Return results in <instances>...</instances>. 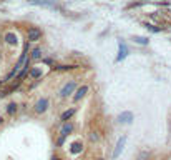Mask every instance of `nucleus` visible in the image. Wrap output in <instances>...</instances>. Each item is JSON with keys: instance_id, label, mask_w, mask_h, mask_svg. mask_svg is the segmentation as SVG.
Returning <instances> with one entry per match:
<instances>
[{"instance_id": "423d86ee", "label": "nucleus", "mask_w": 171, "mask_h": 160, "mask_svg": "<svg viewBox=\"0 0 171 160\" xmlns=\"http://www.w3.org/2000/svg\"><path fill=\"white\" fill-rule=\"evenodd\" d=\"M130 50H128V45H126L125 42H120V45H118V57H116V62H121V60H125L126 57H128Z\"/></svg>"}, {"instance_id": "20e7f679", "label": "nucleus", "mask_w": 171, "mask_h": 160, "mask_svg": "<svg viewBox=\"0 0 171 160\" xmlns=\"http://www.w3.org/2000/svg\"><path fill=\"white\" fill-rule=\"evenodd\" d=\"M90 92V87H88L87 84H83V85H80L78 89L75 90V95H73V102H80L81 100V98H85V95H87V93Z\"/></svg>"}, {"instance_id": "0eeeda50", "label": "nucleus", "mask_w": 171, "mask_h": 160, "mask_svg": "<svg viewBox=\"0 0 171 160\" xmlns=\"http://www.w3.org/2000/svg\"><path fill=\"white\" fill-rule=\"evenodd\" d=\"M75 114H76V107H70V109H67L62 115H60V122H62V123L70 122V120H71V117H73Z\"/></svg>"}, {"instance_id": "9d476101", "label": "nucleus", "mask_w": 171, "mask_h": 160, "mask_svg": "<svg viewBox=\"0 0 171 160\" xmlns=\"http://www.w3.org/2000/svg\"><path fill=\"white\" fill-rule=\"evenodd\" d=\"M30 60H32V62H37V60H40L43 57V52H42V48H40V47H33V48H32V50H30Z\"/></svg>"}, {"instance_id": "5701e85b", "label": "nucleus", "mask_w": 171, "mask_h": 160, "mask_svg": "<svg viewBox=\"0 0 171 160\" xmlns=\"http://www.w3.org/2000/svg\"><path fill=\"white\" fill-rule=\"evenodd\" d=\"M52 160H62V159H60V157H53Z\"/></svg>"}, {"instance_id": "6e6552de", "label": "nucleus", "mask_w": 171, "mask_h": 160, "mask_svg": "<svg viewBox=\"0 0 171 160\" xmlns=\"http://www.w3.org/2000/svg\"><path fill=\"white\" fill-rule=\"evenodd\" d=\"M4 40H5V43L7 45H17V42H18V37H17V34L15 32H5L4 34Z\"/></svg>"}, {"instance_id": "a211bd4d", "label": "nucleus", "mask_w": 171, "mask_h": 160, "mask_svg": "<svg viewBox=\"0 0 171 160\" xmlns=\"http://www.w3.org/2000/svg\"><path fill=\"white\" fill-rule=\"evenodd\" d=\"M17 73H18V70H17V68H15V67H13L12 70H10L9 73H7V77H5V79H4V84H9V82H10V80L13 79V77H17Z\"/></svg>"}, {"instance_id": "f257e3e1", "label": "nucleus", "mask_w": 171, "mask_h": 160, "mask_svg": "<svg viewBox=\"0 0 171 160\" xmlns=\"http://www.w3.org/2000/svg\"><path fill=\"white\" fill-rule=\"evenodd\" d=\"M78 89V87H76V80H70V82H68V84H65L63 85V89L60 90V98H68L71 95V93H75V90Z\"/></svg>"}, {"instance_id": "1a4fd4ad", "label": "nucleus", "mask_w": 171, "mask_h": 160, "mask_svg": "<svg viewBox=\"0 0 171 160\" xmlns=\"http://www.w3.org/2000/svg\"><path fill=\"white\" fill-rule=\"evenodd\" d=\"M28 77H30L32 80H40V79L43 77V68H42V67H30Z\"/></svg>"}, {"instance_id": "f8f14e48", "label": "nucleus", "mask_w": 171, "mask_h": 160, "mask_svg": "<svg viewBox=\"0 0 171 160\" xmlns=\"http://www.w3.org/2000/svg\"><path fill=\"white\" fill-rule=\"evenodd\" d=\"M73 128H75V127H73V123H71V122H65V123L62 125L60 135H67V137H68V135H70L71 132H73Z\"/></svg>"}, {"instance_id": "2eb2a0df", "label": "nucleus", "mask_w": 171, "mask_h": 160, "mask_svg": "<svg viewBox=\"0 0 171 160\" xmlns=\"http://www.w3.org/2000/svg\"><path fill=\"white\" fill-rule=\"evenodd\" d=\"M5 112H7V115L12 117V115H15L18 112V105L15 103V102H10L9 105H7V109H5Z\"/></svg>"}, {"instance_id": "4be33fe9", "label": "nucleus", "mask_w": 171, "mask_h": 160, "mask_svg": "<svg viewBox=\"0 0 171 160\" xmlns=\"http://www.w3.org/2000/svg\"><path fill=\"white\" fill-rule=\"evenodd\" d=\"M4 122H5V118H4V117H0V125H2Z\"/></svg>"}, {"instance_id": "dca6fc26", "label": "nucleus", "mask_w": 171, "mask_h": 160, "mask_svg": "<svg viewBox=\"0 0 171 160\" xmlns=\"http://www.w3.org/2000/svg\"><path fill=\"white\" fill-rule=\"evenodd\" d=\"M133 42L138 43V45H148V43H150V38H148V37H140V35H135V37H133Z\"/></svg>"}, {"instance_id": "9b49d317", "label": "nucleus", "mask_w": 171, "mask_h": 160, "mask_svg": "<svg viewBox=\"0 0 171 160\" xmlns=\"http://www.w3.org/2000/svg\"><path fill=\"white\" fill-rule=\"evenodd\" d=\"M118 122L120 123H131L133 122V114L131 112H121L118 115Z\"/></svg>"}, {"instance_id": "412c9836", "label": "nucleus", "mask_w": 171, "mask_h": 160, "mask_svg": "<svg viewBox=\"0 0 171 160\" xmlns=\"http://www.w3.org/2000/svg\"><path fill=\"white\" fill-rule=\"evenodd\" d=\"M90 140H92V142L98 140V135H96V132H92V134H90Z\"/></svg>"}, {"instance_id": "f3484780", "label": "nucleus", "mask_w": 171, "mask_h": 160, "mask_svg": "<svg viewBox=\"0 0 171 160\" xmlns=\"http://www.w3.org/2000/svg\"><path fill=\"white\" fill-rule=\"evenodd\" d=\"M143 25H145L146 30H150V32H153V34H159V32L163 30L161 27H156V25H153V23H148V22H145Z\"/></svg>"}, {"instance_id": "b1692460", "label": "nucleus", "mask_w": 171, "mask_h": 160, "mask_svg": "<svg viewBox=\"0 0 171 160\" xmlns=\"http://www.w3.org/2000/svg\"><path fill=\"white\" fill-rule=\"evenodd\" d=\"M0 38H2V34H0Z\"/></svg>"}, {"instance_id": "393cba45", "label": "nucleus", "mask_w": 171, "mask_h": 160, "mask_svg": "<svg viewBox=\"0 0 171 160\" xmlns=\"http://www.w3.org/2000/svg\"><path fill=\"white\" fill-rule=\"evenodd\" d=\"M100 160H103V159H100Z\"/></svg>"}, {"instance_id": "7ed1b4c3", "label": "nucleus", "mask_w": 171, "mask_h": 160, "mask_svg": "<svg viewBox=\"0 0 171 160\" xmlns=\"http://www.w3.org/2000/svg\"><path fill=\"white\" fill-rule=\"evenodd\" d=\"M48 107H50V100H48L47 97H42V98H38L37 100L33 110H35V114H45L47 110H48Z\"/></svg>"}, {"instance_id": "f03ea898", "label": "nucleus", "mask_w": 171, "mask_h": 160, "mask_svg": "<svg viewBox=\"0 0 171 160\" xmlns=\"http://www.w3.org/2000/svg\"><path fill=\"white\" fill-rule=\"evenodd\" d=\"M42 37H43L42 29H38V27H28V30H27V40H28L30 43L42 40Z\"/></svg>"}, {"instance_id": "ddd939ff", "label": "nucleus", "mask_w": 171, "mask_h": 160, "mask_svg": "<svg viewBox=\"0 0 171 160\" xmlns=\"http://www.w3.org/2000/svg\"><path fill=\"white\" fill-rule=\"evenodd\" d=\"M28 4L32 5H42V7H55L52 0H28Z\"/></svg>"}, {"instance_id": "6ab92c4d", "label": "nucleus", "mask_w": 171, "mask_h": 160, "mask_svg": "<svg viewBox=\"0 0 171 160\" xmlns=\"http://www.w3.org/2000/svg\"><path fill=\"white\" fill-rule=\"evenodd\" d=\"M81 150H83V143H80V142L73 143V148H71L73 153H78V152H81Z\"/></svg>"}, {"instance_id": "4468645a", "label": "nucleus", "mask_w": 171, "mask_h": 160, "mask_svg": "<svg viewBox=\"0 0 171 160\" xmlns=\"http://www.w3.org/2000/svg\"><path fill=\"white\" fill-rule=\"evenodd\" d=\"M78 65H53V70L57 72H70V70H76Z\"/></svg>"}, {"instance_id": "aec40b11", "label": "nucleus", "mask_w": 171, "mask_h": 160, "mask_svg": "<svg viewBox=\"0 0 171 160\" xmlns=\"http://www.w3.org/2000/svg\"><path fill=\"white\" fill-rule=\"evenodd\" d=\"M65 140H67V135H60L58 140H57V145H58V147H63V145H65Z\"/></svg>"}, {"instance_id": "39448f33", "label": "nucleus", "mask_w": 171, "mask_h": 160, "mask_svg": "<svg viewBox=\"0 0 171 160\" xmlns=\"http://www.w3.org/2000/svg\"><path fill=\"white\" fill-rule=\"evenodd\" d=\"M125 143H126V135H123V137L116 142V147H115V150H113V155H111L113 160H116L118 157H120L121 150H123V147H125Z\"/></svg>"}]
</instances>
